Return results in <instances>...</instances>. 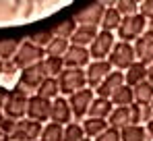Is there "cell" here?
<instances>
[{"instance_id":"obj_17","label":"cell","mask_w":153,"mask_h":141,"mask_svg":"<svg viewBox=\"0 0 153 141\" xmlns=\"http://www.w3.org/2000/svg\"><path fill=\"white\" fill-rule=\"evenodd\" d=\"M122 21L120 13L116 10L114 2H105V13H103V19H102V25H100V31H108V33H116L118 25Z\"/></svg>"},{"instance_id":"obj_2","label":"cell","mask_w":153,"mask_h":141,"mask_svg":"<svg viewBox=\"0 0 153 141\" xmlns=\"http://www.w3.org/2000/svg\"><path fill=\"white\" fill-rule=\"evenodd\" d=\"M27 102H29V95L17 87L8 89L6 92V100H4V108H2V114L10 120H21L27 116Z\"/></svg>"},{"instance_id":"obj_26","label":"cell","mask_w":153,"mask_h":141,"mask_svg":"<svg viewBox=\"0 0 153 141\" xmlns=\"http://www.w3.org/2000/svg\"><path fill=\"white\" fill-rule=\"evenodd\" d=\"M75 29H76V23L73 19H62V21H58V23L52 27V33H54V38H60V40H68L71 42Z\"/></svg>"},{"instance_id":"obj_3","label":"cell","mask_w":153,"mask_h":141,"mask_svg":"<svg viewBox=\"0 0 153 141\" xmlns=\"http://www.w3.org/2000/svg\"><path fill=\"white\" fill-rule=\"evenodd\" d=\"M108 62L112 70H118V73H124L126 69H130L134 62H137V56H134V48L128 42H116L110 56H108Z\"/></svg>"},{"instance_id":"obj_15","label":"cell","mask_w":153,"mask_h":141,"mask_svg":"<svg viewBox=\"0 0 153 141\" xmlns=\"http://www.w3.org/2000/svg\"><path fill=\"white\" fill-rule=\"evenodd\" d=\"M64 69H87L91 62L89 48H79V46H68L64 54Z\"/></svg>"},{"instance_id":"obj_41","label":"cell","mask_w":153,"mask_h":141,"mask_svg":"<svg viewBox=\"0 0 153 141\" xmlns=\"http://www.w3.org/2000/svg\"><path fill=\"white\" fill-rule=\"evenodd\" d=\"M147 81L153 85V64H151V67H147Z\"/></svg>"},{"instance_id":"obj_40","label":"cell","mask_w":153,"mask_h":141,"mask_svg":"<svg viewBox=\"0 0 153 141\" xmlns=\"http://www.w3.org/2000/svg\"><path fill=\"white\" fill-rule=\"evenodd\" d=\"M145 131H147V137H151V139H153V118L145 124Z\"/></svg>"},{"instance_id":"obj_22","label":"cell","mask_w":153,"mask_h":141,"mask_svg":"<svg viewBox=\"0 0 153 141\" xmlns=\"http://www.w3.org/2000/svg\"><path fill=\"white\" fill-rule=\"evenodd\" d=\"M108 127L116 129V131H122V129L130 127V110L128 108H114L112 114L108 116Z\"/></svg>"},{"instance_id":"obj_44","label":"cell","mask_w":153,"mask_h":141,"mask_svg":"<svg viewBox=\"0 0 153 141\" xmlns=\"http://www.w3.org/2000/svg\"><path fill=\"white\" fill-rule=\"evenodd\" d=\"M83 141H91V139H87V137H85V139H83Z\"/></svg>"},{"instance_id":"obj_20","label":"cell","mask_w":153,"mask_h":141,"mask_svg":"<svg viewBox=\"0 0 153 141\" xmlns=\"http://www.w3.org/2000/svg\"><path fill=\"white\" fill-rule=\"evenodd\" d=\"M100 29H91V27H76L73 38H71V46H79V48H89L93 44L95 35Z\"/></svg>"},{"instance_id":"obj_9","label":"cell","mask_w":153,"mask_h":141,"mask_svg":"<svg viewBox=\"0 0 153 141\" xmlns=\"http://www.w3.org/2000/svg\"><path fill=\"white\" fill-rule=\"evenodd\" d=\"M42 129H44L42 122H35V120H29V118H21V120H17L15 131L10 133L8 141H37L39 135H42Z\"/></svg>"},{"instance_id":"obj_24","label":"cell","mask_w":153,"mask_h":141,"mask_svg":"<svg viewBox=\"0 0 153 141\" xmlns=\"http://www.w3.org/2000/svg\"><path fill=\"white\" fill-rule=\"evenodd\" d=\"M110 102H112L114 108H128V106H132V104H134L132 87H128L126 83H124L120 89H116V94L110 98Z\"/></svg>"},{"instance_id":"obj_6","label":"cell","mask_w":153,"mask_h":141,"mask_svg":"<svg viewBox=\"0 0 153 141\" xmlns=\"http://www.w3.org/2000/svg\"><path fill=\"white\" fill-rule=\"evenodd\" d=\"M44 58H46V52H44L42 48L33 46L29 40H23L21 46H19V50H17V54H15V58H13L10 62L17 67V70H23V69L33 67V64H39Z\"/></svg>"},{"instance_id":"obj_29","label":"cell","mask_w":153,"mask_h":141,"mask_svg":"<svg viewBox=\"0 0 153 141\" xmlns=\"http://www.w3.org/2000/svg\"><path fill=\"white\" fill-rule=\"evenodd\" d=\"M120 141H147V131L143 124H130L120 131Z\"/></svg>"},{"instance_id":"obj_1","label":"cell","mask_w":153,"mask_h":141,"mask_svg":"<svg viewBox=\"0 0 153 141\" xmlns=\"http://www.w3.org/2000/svg\"><path fill=\"white\" fill-rule=\"evenodd\" d=\"M58 87L62 98H71L73 94L87 87V77L85 69H64L58 77Z\"/></svg>"},{"instance_id":"obj_37","label":"cell","mask_w":153,"mask_h":141,"mask_svg":"<svg viewBox=\"0 0 153 141\" xmlns=\"http://www.w3.org/2000/svg\"><path fill=\"white\" fill-rule=\"evenodd\" d=\"M128 110H130V124H141V106L132 104L128 106Z\"/></svg>"},{"instance_id":"obj_35","label":"cell","mask_w":153,"mask_h":141,"mask_svg":"<svg viewBox=\"0 0 153 141\" xmlns=\"http://www.w3.org/2000/svg\"><path fill=\"white\" fill-rule=\"evenodd\" d=\"M139 15L149 23L153 21V0H143V2H139Z\"/></svg>"},{"instance_id":"obj_13","label":"cell","mask_w":153,"mask_h":141,"mask_svg":"<svg viewBox=\"0 0 153 141\" xmlns=\"http://www.w3.org/2000/svg\"><path fill=\"white\" fill-rule=\"evenodd\" d=\"M112 73V67L108 60H91L89 67L85 69V77H87V87L95 89L103 79Z\"/></svg>"},{"instance_id":"obj_38","label":"cell","mask_w":153,"mask_h":141,"mask_svg":"<svg viewBox=\"0 0 153 141\" xmlns=\"http://www.w3.org/2000/svg\"><path fill=\"white\" fill-rule=\"evenodd\" d=\"M153 118V108H151V104H147V106H141V122H149Z\"/></svg>"},{"instance_id":"obj_45","label":"cell","mask_w":153,"mask_h":141,"mask_svg":"<svg viewBox=\"0 0 153 141\" xmlns=\"http://www.w3.org/2000/svg\"><path fill=\"white\" fill-rule=\"evenodd\" d=\"M151 108H153V100H151Z\"/></svg>"},{"instance_id":"obj_11","label":"cell","mask_w":153,"mask_h":141,"mask_svg":"<svg viewBox=\"0 0 153 141\" xmlns=\"http://www.w3.org/2000/svg\"><path fill=\"white\" fill-rule=\"evenodd\" d=\"M50 106L52 102L50 100H44L39 95H29V102H27V116L29 120H35V122H42L46 124L50 120Z\"/></svg>"},{"instance_id":"obj_7","label":"cell","mask_w":153,"mask_h":141,"mask_svg":"<svg viewBox=\"0 0 153 141\" xmlns=\"http://www.w3.org/2000/svg\"><path fill=\"white\" fill-rule=\"evenodd\" d=\"M105 13V2H93L87 4L85 8H81L79 13H75L71 19L76 23V27H91V29H100Z\"/></svg>"},{"instance_id":"obj_18","label":"cell","mask_w":153,"mask_h":141,"mask_svg":"<svg viewBox=\"0 0 153 141\" xmlns=\"http://www.w3.org/2000/svg\"><path fill=\"white\" fill-rule=\"evenodd\" d=\"M81 127H83V133H85V137L87 139H95V137H100L103 131L108 129V120H102V118H83L81 120Z\"/></svg>"},{"instance_id":"obj_4","label":"cell","mask_w":153,"mask_h":141,"mask_svg":"<svg viewBox=\"0 0 153 141\" xmlns=\"http://www.w3.org/2000/svg\"><path fill=\"white\" fill-rule=\"evenodd\" d=\"M147 29V21L141 17V15H132V17H124L118 29H116V35H118V42H128V44H134Z\"/></svg>"},{"instance_id":"obj_32","label":"cell","mask_w":153,"mask_h":141,"mask_svg":"<svg viewBox=\"0 0 153 141\" xmlns=\"http://www.w3.org/2000/svg\"><path fill=\"white\" fill-rule=\"evenodd\" d=\"M116 10L120 13V17H132V15H139V2L134 0H116L114 2Z\"/></svg>"},{"instance_id":"obj_28","label":"cell","mask_w":153,"mask_h":141,"mask_svg":"<svg viewBox=\"0 0 153 141\" xmlns=\"http://www.w3.org/2000/svg\"><path fill=\"white\" fill-rule=\"evenodd\" d=\"M71 46V42L68 40H60V38H54L50 44L46 46V56L48 58H64V54H66V50Z\"/></svg>"},{"instance_id":"obj_10","label":"cell","mask_w":153,"mask_h":141,"mask_svg":"<svg viewBox=\"0 0 153 141\" xmlns=\"http://www.w3.org/2000/svg\"><path fill=\"white\" fill-rule=\"evenodd\" d=\"M116 44V33H108V31H97L93 44L89 46L91 60H108L112 48Z\"/></svg>"},{"instance_id":"obj_43","label":"cell","mask_w":153,"mask_h":141,"mask_svg":"<svg viewBox=\"0 0 153 141\" xmlns=\"http://www.w3.org/2000/svg\"><path fill=\"white\" fill-rule=\"evenodd\" d=\"M2 120H4V114H2V112H0V122H2Z\"/></svg>"},{"instance_id":"obj_14","label":"cell","mask_w":153,"mask_h":141,"mask_svg":"<svg viewBox=\"0 0 153 141\" xmlns=\"http://www.w3.org/2000/svg\"><path fill=\"white\" fill-rule=\"evenodd\" d=\"M50 122L60 124V127H66L68 122H73V112H71V106H68V100H66V98L58 95L56 100H52Z\"/></svg>"},{"instance_id":"obj_42","label":"cell","mask_w":153,"mask_h":141,"mask_svg":"<svg viewBox=\"0 0 153 141\" xmlns=\"http://www.w3.org/2000/svg\"><path fill=\"white\" fill-rule=\"evenodd\" d=\"M2 73H4V62L0 60V77H2Z\"/></svg>"},{"instance_id":"obj_19","label":"cell","mask_w":153,"mask_h":141,"mask_svg":"<svg viewBox=\"0 0 153 141\" xmlns=\"http://www.w3.org/2000/svg\"><path fill=\"white\" fill-rule=\"evenodd\" d=\"M112 110H114V106H112V102H110V100H105V98H97V95H95V98H93V102H91V106H89L87 116L108 120V116L112 114Z\"/></svg>"},{"instance_id":"obj_21","label":"cell","mask_w":153,"mask_h":141,"mask_svg":"<svg viewBox=\"0 0 153 141\" xmlns=\"http://www.w3.org/2000/svg\"><path fill=\"white\" fill-rule=\"evenodd\" d=\"M122 75H124V83H126L128 87H134V85L147 81V67H145L143 62H134V64H132L130 69H126Z\"/></svg>"},{"instance_id":"obj_23","label":"cell","mask_w":153,"mask_h":141,"mask_svg":"<svg viewBox=\"0 0 153 141\" xmlns=\"http://www.w3.org/2000/svg\"><path fill=\"white\" fill-rule=\"evenodd\" d=\"M21 42L23 40H17V38H0V60L10 62L21 46Z\"/></svg>"},{"instance_id":"obj_33","label":"cell","mask_w":153,"mask_h":141,"mask_svg":"<svg viewBox=\"0 0 153 141\" xmlns=\"http://www.w3.org/2000/svg\"><path fill=\"white\" fill-rule=\"evenodd\" d=\"M83 139H85V133H83L81 122L73 120L64 127V141H83Z\"/></svg>"},{"instance_id":"obj_12","label":"cell","mask_w":153,"mask_h":141,"mask_svg":"<svg viewBox=\"0 0 153 141\" xmlns=\"http://www.w3.org/2000/svg\"><path fill=\"white\" fill-rule=\"evenodd\" d=\"M132 48H134L137 62H143L145 67H151L153 64V31L145 29V33L132 44Z\"/></svg>"},{"instance_id":"obj_8","label":"cell","mask_w":153,"mask_h":141,"mask_svg":"<svg viewBox=\"0 0 153 141\" xmlns=\"http://www.w3.org/2000/svg\"><path fill=\"white\" fill-rule=\"evenodd\" d=\"M93 98H95V92L89 89V87L73 94L71 98H66L68 100V106H71V112H73V120L81 122L83 118H87V112H89V106H91Z\"/></svg>"},{"instance_id":"obj_34","label":"cell","mask_w":153,"mask_h":141,"mask_svg":"<svg viewBox=\"0 0 153 141\" xmlns=\"http://www.w3.org/2000/svg\"><path fill=\"white\" fill-rule=\"evenodd\" d=\"M52 40H54V33H52V29H44V31H35L31 38H29V42L33 44V46L42 48V50H46V46L50 44Z\"/></svg>"},{"instance_id":"obj_31","label":"cell","mask_w":153,"mask_h":141,"mask_svg":"<svg viewBox=\"0 0 153 141\" xmlns=\"http://www.w3.org/2000/svg\"><path fill=\"white\" fill-rule=\"evenodd\" d=\"M42 67L46 70V77H52V79H58L60 73L64 70V60L62 58H44L42 60Z\"/></svg>"},{"instance_id":"obj_27","label":"cell","mask_w":153,"mask_h":141,"mask_svg":"<svg viewBox=\"0 0 153 141\" xmlns=\"http://www.w3.org/2000/svg\"><path fill=\"white\" fill-rule=\"evenodd\" d=\"M35 95H39V98H44V100H56L58 95H60V87H58V79H52L48 77L42 85H39V89L35 92Z\"/></svg>"},{"instance_id":"obj_36","label":"cell","mask_w":153,"mask_h":141,"mask_svg":"<svg viewBox=\"0 0 153 141\" xmlns=\"http://www.w3.org/2000/svg\"><path fill=\"white\" fill-rule=\"evenodd\" d=\"M93 141H120V131H116V129H105L100 137H95Z\"/></svg>"},{"instance_id":"obj_5","label":"cell","mask_w":153,"mask_h":141,"mask_svg":"<svg viewBox=\"0 0 153 141\" xmlns=\"http://www.w3.org/2000/svg\"><path fill=\"white\" fill-rule=\"evenodd\" d=\"M46 79H48V77H46V70H44V67H42V62H39V64H33V67H29V69L19 70L17 89L25 92L27 95H33Z\"/></svg>"},{"instance_id":"obj_25","label":"cell","mask_w":153,"mask_h":141,"mask_svg":"<svg viewBox=\"0 0 153 141\" xmlns=\"http://www.w3.org/2000/svg\"><path fill=\"white\" fill-rule=\"evenodd\" d=\"M132 95H134V104L147 106V104H151V100H153V85L149 81H143V83L132 87Z\"/></svg>"},{"instance_id":"obj_30","label":"cell","mask_w":153,"mask_h":141,"mask_svg":"<svg viewBox=\"0 0 153 141\" xmlns=\"http://www.w3.org/2000/svg\"><path fill=\"white\" fill-rule=\"evenodd\" d=\"M39 141H64V127L54 124V122H46L42 129Z\"/></svg>"},{"instance_id":"obj_39","label":"cell","mask_w":153,"mask_h":141,"mask_svg":"<svg viewBox=\"0 0 153 141\" xmlns=\"http://www.w3.org/2000/svg\"><path fill=\"white\" fill-rule=\"evenodd\" d=\"M6 92H8V89L0 85V112H2V108H4V100H6Z\"/></svg>"},{"instance_id":"obj_16","label":"cell","mask_w":153,"mask_h":141,"mask_svg":"<svg viewBox=\"0 0 153 141\" xmlns=\"http://www.w3.org/2000/svg\"><path fill=\"white\" fill-rule=\"evenodd\" d=\"M122 85H124V75L118 73V70H112V73L103 79L93 92H95L97 98H105V100H110L112 95L116 94V89H120Z\"/></svg>"}]
</instances>
